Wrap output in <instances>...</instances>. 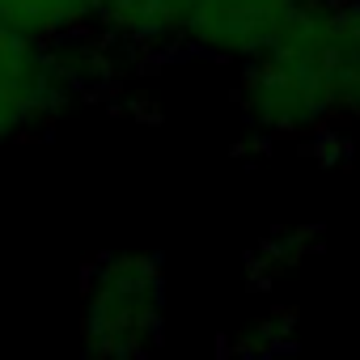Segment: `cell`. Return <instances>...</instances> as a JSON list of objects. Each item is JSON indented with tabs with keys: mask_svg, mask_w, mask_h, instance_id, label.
Segmentation results:
<instances>
[{
	"mask_svg": "<svg viewBox=\"0 0 360 360\" xmlns=\"http://www.w3.org/2000/svg\"><path fill=\"white\" fill-rule=\"evenodd\" d=\"M165 326V271L153 255L119 250L94 263L81 297V330L98 356H140Z\"/></svg>",
	"mask_w": 360,
	"mask_h": 360,
	"instance_id": "1",
	"label": "cell"
},
{
	"mask_svg": "<svg viewBox=\"0 0 360 360\" xmlns=\"http://www.w3.org/2000/svg\"><path fill=\"white\" fill-rule=\"evenodd\" d=\"M72 39H39L0 22V153L43 127L72 89L85 85V68L72 60Z\"/></svg>",
	"mask_w": 360,
	"mask_h": 360,
	"instance_id": "2",
	"label": "cell"
},
{
	"mask_svg": "<svg viewBox=\"0 0 360 360\" xmlns=\"http://www.w3.org/2000/svg\"><path fill=\"white\" fill-rule=\"evenodd\" d=\"M301 9L305 0H191L183 43L208 60L246 64L267 51Z\"/></svg>",
	"mask_w": 360,
	"mask_h": 360,
	"instance_id": "3",
	"label": "cell"
},
{
	"mask_svg": "<svg viewBox=\"0 0 360 360\" xmlns=\"http://www.w3.org/2000/svg\"><path fill=\"white\" fill-rule=\"evenodd\" d=\"M297 22L314 47L335 123L360 119V0H305Z\"/></svg>",
	"mask_w": 360,
	"mask_h": 360,
	"instance_id": "4",
	"label": "cell"
},
{
	"mask_svg": "<svg viewBox=\"0 0 360 360\" xmlns=\"http://www.w3.org/2000/svg\"><path fill=\"white\" fill-rule=\"evenodd\" d=\"M191 0H98L94 26L131 51H165L183 43Z\"/></svg>",
	"mask_w": 360,
	"mask_h": 360,
	"instance_id": "5",
	"label": "cell"
},
{
	"mask_svg": "<svg viewBox=\"0 0 360 360\" xmlns=\"http://www.w3.org/2000/svg\"><path fill=\"white\" fill-rule=\"evenodd\" d=\"M98 0H0V22L39 39H72L94 26Z\"/></svg>",
	"mask_w": 360,
	"mask_h": 360,
	"instance_id": "6",
	"label": "cell"
},
{
	"mask_svg": "<svg viewBox=\"0 0 360 360\" xmlns=\"http://www.w3.org/2000/svg\"><path fill=\"white\" fill-rule=\"evenodd\" d=\"M309 250H314V233L309 229H280L255 250V276L259 280H280V276L297 271L309 259Z\"/></svg>",
	"mask_w": 360,
	"mask_h": 360,
	"instance_id": "7",
	"label": "cell"
}]
</instances>
